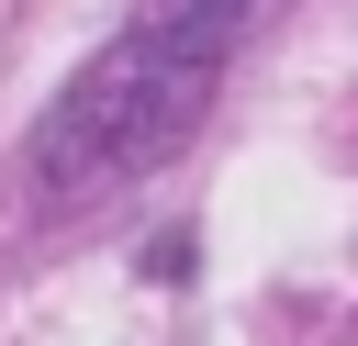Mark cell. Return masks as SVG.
<instances>
[{"instance_id": "6da1fadb", "label": "cell", "mask_w": 358, "mask_h": 346, "mask_svg": "<svg viewBox=\"0 0 358 346\" xmlns=\"http://www.w3.org/2000/svg\"><path fill=\"white\" fill-rule=\"evenodd\" d=\"M268 0H145L78 78L67 100L45 112V145H34V190L45 201H90L112 179H145L213 100V78L235 67L246 22Z\"/></svg>"}]
</instances>
